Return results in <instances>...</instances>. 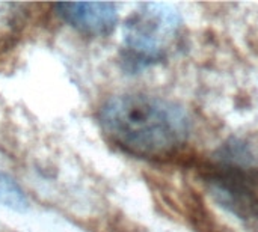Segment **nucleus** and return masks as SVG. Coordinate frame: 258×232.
Here are the masks:
<instances>
[{
  "label": "nucleus",
  "mask_w": 258,
  "mask_h": 232,
  "mask_svg": "<svg viewBox=\"0 0 258 232\" xmlns=\"http://www.w3.org/2000/svg\"><path fill=\"white\" fill-rule=\"evenodd\" d=\"M109 140L124 152L148 160L175 156L189 140L192 119L180 104L148 94H119L100 110Z\"/></svg>",
  "instance_id": "1"
},
{
  "label": "nucleus",
  "mask_w": 258,
  "mask_h": 232,
  "mask_svg": "<svg viewBox=\"0 0 258 232\" xmlns=\"http://www.w3.org/2000/svg\"><path fill=\"white\" fill-rule=\"evenodd\" d=\"M180 12L166 3H144L122 29L121 65L128 72H139L163 60L181 29Z\"/></svg>",
  "instance_id": "2"
},
{
  "label": "nucleus",
  "mask_w": 258,
  "mask_h": 232,
  "mask_svg": "<svg viewBox=\"0 0 258 232\" xmlns=\"http://www.w3.org/2000/svg\"><path fill=\"white\" fill-rule=\"evenodd\" d=\"M213 199L248 225H258V172L251 165L219 159L201 172Z\"/></svg>",
  "instance_id": "3"
},
{
  "label": "nucleus",
  "mask_w": 258,
  "mask_h": 232,
  "mask_svg": "<svg viewBox=\"0 0 258 232\" xmlns=\"http://www.w3.org/2000/svg\"><path fill=\"white\" fill-rule=\"evenodd\" d=\"M54 8L67 24L88 36L110 35L118 24L116 6L109 2H62Z\"/></svg>",
  "instance_id": "4"
},
{
  "label": "nucleus",
  "mask_w": 258,
  "mask_h": 232,
  "mask_svg": "<svg viewBox=\"0 0 258 232\" xmlns=\"http://www.w3.org/2000/svg\"><path fill=\"white\" fill-rule=\"evenodd\" d=\"M0 204L17 213H26L30 208L29 199L20 184L5 172H0Z\"/></svg>",
  "instance_id": "5"
}]
</instances>
